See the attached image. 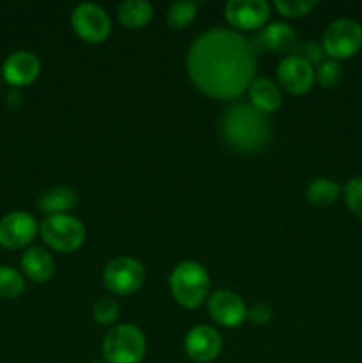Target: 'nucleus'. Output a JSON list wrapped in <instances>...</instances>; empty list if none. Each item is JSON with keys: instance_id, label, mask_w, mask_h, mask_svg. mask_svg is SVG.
<instances>
[{"instance_id": "1", "label": "nucleus", "mask_w": 362, "mask_h": 363, "mask_svg": "<svg viewBox=\"0 0 362 363\" xmlns=\"http://www.w3.org/2000/svg\"><path fill=\"white\" fill-rule=\"evenodd\" d=\"M256 55L251 41L234 28H209L188 50V74L202 94L234 99L254 80Z\"/></svg>"}, {"instance_id": "2", "label": "nucleus", "mask_w": 362, "mask_h": 363, "mask_svg": "<svg viewBox=\"0 0 362 363\" xmlns=\"http://www.w3.org/2000/svg\"><path fill=\"white\" fill-rule=\"evenodd\" d=\"M222 137L238 151H258L268 144L272 137V123L266 113L256 110L251 103H238L224 116Z\"/></svg>"}, {"instance_id": "3", "label": "nucleus", "mask_w": 362, "mask_h": 363, "mask_svg": "<svg viewBox=\"0 0 362 363\" xmlns=\"http://www.w3.org/2000/svg\"><path fill=\"white\" fill-rule=\"evenodd\" d=\"M169 284L174 300L181 307L197 308L208 298L212 280L204 266L195 261H185L172 269Z\"/></svg>"}, {"instance_id": "4", "label": "nucleus", "mask_w": 362, "mask_h": 363, "mask_svg": "<svg viewBox=\"0 0 362 363\" xmlns=\"http://www.w3.org/2000/svg\"><path fill=\"white\" fill-rule=\"evenodd\" d=\"M146 354V337L135 325L114 326L103 340L106 363H141Z\"/></svg>"}, {"instance_id": "5", "label": "nucleus", "mask_w": 362, "mask_h": 363, "mask_svg": "<svg viewBox=\"0 0 362 363\" xmlns=\"http://www.w3.org/2000/svg\"><path fill=\"white\" fill-rule=\"evenodd\" d=\"M43 241L57 252H75L85 241V227L71 215L46 216L39 225Z\"/></svg>"}, {"instance_id": "6", "label": "nucleus", "mask_w": 362, "mask_h": 363, "mask_svg": "<svg viewBox=\"0 0 362 363\" xmlns=\"http://www.w3.org/2000/svg\"><path fill=\"white\" fill-rule=\"evenodd\" d=\"M322 46L330 59H350L362 48V25L351 18L332 21L323 34Z\"/></svg>"}, {"instance_id": "7", "label": "nucleus", "mask_w": 362, "mask_h": 363, "mask_svg": "<svg viewBox=\"0 0 362 363\" xmlns=\"http://www.w3.org/2000/svg\"><path fill=\"white\" fill-rule=\"evenodd\" d=\"M144 279V266L137 259L128 257V255L112 259L103 272V282H105L106 289L114 294H121V296L133 294L135 291L141 289Z\"/></svg>"}, {"instance_id": "8", "label": "nucleus", "mask_w": 362, "mask_h": 363, "mask_svg": "<svg viewBox=\"0 0 362 363\" xmlns=\"http://www.w3.org/2000/svg\"><path fill=\"white\" fill-rule=\"evenodd\" d=\"M71 25L78 38L92 43V45L103 43L112 32V21H110L106 11L91 2L78 4L75 7L73 14H71Z\"/></svg>"}, {"instance_id": "9", "label": "nucleus", "mask_w": 362, "mask_h": 363, "mask_svg": "<svg viewBox=\"0 0 362 363\" xmlns=\"http://www.w3.org/2000/svg\"><path fill=\"white\" fill-rule=\"evenodd\" d=\"M277 80H279L280 87L284 91L295 96H302L312 89V84L316 80L314 67H312L311 62L293 53V55L284 57L279 62V66H277Z\"/></svg>"}, {"instance_id": "10", "label": "nucleus", "mask_w": 362, "mask_h": 363, "mask_svg": "<svg viewBox=\"0 0 362 363\" xmlns=\"http://www.w3.org/2000/svg\"><path fill=\"white\" fill-rule=\"evenodd\" d=\"M39 225L31 213L13 211L0 220V245L18 250L34 241Z\"/></svg>"}, {"instance_id": "11", "label": "nucleus", "mask_w": 362, "mask_h": 363, "mask_svg": "<svg viewBox=\"0 0 362 363\" xmlns=\"http://www.w3.org/2000/svg\"><path fill=\"white\" fill-rule=\"evenodd\" d=\"M226 20L238 30H259L270 18L265 0H231L226 6Z\"/></svg>"}, {"instance_id": "12", "label": "nucleus", "mask_w": 362, "mask_h": 363, "mask_svg": "<svg viewBox=\"0 0 362 363\" xmlns=\"http://www.w3.org/2000/svg\"><path fill=\"white\" fill-rule=\"evenodd\" d=\"M208 311L213 321L226 328H236L247 319V305L233 291H216L209 296Z\"/></svg>"}, {"instance_id": "13", "label": "nucleus", "mask_w": 362, "mask_h": 363, "mask_svg": "<svg viewBox=\"0 0 362 363\" xmlns=\"http://www.w3.org/2000/svg\"><path fill=\"white\" fill-rule=\"evenodd\" d=\"M185 351L194 362L209 363L222 351V337L212 326L197 325L187 333Z\"/></svg>"}, {"instance_id": "14", "label": "nucleus", "mask_w": 362, "mask_h": 363, "mask_svg": "<svg viewBox=\"0 0 362 363\" xmlns=\"http://www.w3.org/2000/svg\"><path fill=\"white\" fill-rule=\"evenodd\" d=\"M256 53L272 52L284 53L297 48V34L293 28L283 21L265 25L252 39H248Z\"/></svg>"}, {"instance_id": "15", "label": "nucleus", "mask_w": 362, "mask_h": 363, "mask_svg": "<svg viewBox=\"0 0 362 363\" xmlns=\"http://www.w3.org/2000/svg\"><path fill=\"white\" fill-rule=\"evenodd\" d=\"M39 71H41L39 59L34 53L25 52V50L11 53L2 64L4 80L16 89L31 85L39 77Z\"/></svg>"}, {"instance_id": "16", "label": "nucleus", "mask_w": 362, "mask_h": 363, "mask_svg": "<svg viewBox=\"0 0 362 363\" xmlns=\"http://www.w3.org/2000/svg\"><path fill=\"white\" fill-rule=\"evenodd\" d=\"M21 269L32 282L45 284L55 273V261L45 248L32 247L21 255Z\"/></svg>"}, {"instance_id": "17", "label": "nucleus", "mask_w": 362, "mask_h": 363, "mask_svg": "<svg viewBox=\"0 0 362 363\" xmlns=\"http://www.w3.org/2000/svg\"><path fill=\"white\" fill-rule=\"evenodd\" d=\"M248 98L251 105L263 113H273L283 105V92L279 85L268 78H254L248 85Z\"/></svg>"}, {"instance_id": "18", "label": "nucleus", "mask_w": 362, "mask_h": 363, "mask_svg": "<svg viewBox=\"0 0 362 363\" xmlns=\"http://www.w3.org/2000/svg\"><path fill=\"white\" fill-rule=\"evenodd\" d=\"M78 195L70 186H53L38 199V208L48 216L67 215L77 206Z\"/></svg>"}, {"instance_id": "19", "label": "nucleus", "mask_w": 362, "mask_h": 363, "mask_svg": "<svg viewBox=\"0 0 362 363\" xmlns=\"http://www.w3.org/2000/svg\"><path fill=\"white\" fill-rule=\"evenodd\" d=\"M117 18L128 28H142L151 21L153 6L148 0H126L117 7Z\"/></svg>"}, {"instance_id": "20", "label": "nucleus", "mask_w": 362, "mask_h": 363, "mask_svg": "<svg viewBox=\"0 0 362 363\" xmlns=\"http://www.w3.org/2000/svg\"><path fill=\"white\" fill-rule=\"evenodd\" d=\"M341 188L334 179L319 177L307 186V201L314 206H329L339 197Z\"/></svg>"}, {"instance_id": "21", "label": "nucleus", "mask_w": 362, "mask_h": 363, "mask_svg": "<svg viewBox=\"0 0 362 363\" xmlns=\"http://www.w3.org/2000/svg\"><path fill=\"white\" fill-rule=\"evenodd\" d=\"M25 291V280L18 269L11 266H0V298L14 300Z\"/></svg>"}, {"instance_id": "22", "label": "nucleus", "mask_w": 362, "mask_h": 363, "mask_svg": "<svg viewBox=\"0 0 362 363\" xmlns=\"http://www.w3.org/2000/svg\"><path fill=\"white\" fill-rule=\"evenodd\" d=\"M197 16V4L192 0H180L174 2L167 11V23L172 28H185Z\"/></svg>"}, {"instance_id": "23", "label": "nucleus", "mask_w": 362, "mask_h": 363, "mask_svg": "<svg viewBox=\"0 0 362 363\" xmlns=\"http://www.w3.org/2000/svg\"><path fill=\"white\" fill-rule=\"evenodd\" d=\"M314 77L322 87L332 89L339 85L341 80H343V67H341L339 60L325 59L314 69Z\"/></svg>"}, {"instance_id": "24", "label": "nucleus", "mask_w": 362, "mask_h": 363, "mask_svg": "<svg viewBox=\"0 0 362 363\" xmlns=\"http://www.w3.org/2000/svg\"><path fill=\"white\" fill-rule=\"evenodd\" d=\"M92 318L103 326L112 325L119 318V305L112 298H102V300L96 301L94 308H92Z\"/></svg>"}, {"instance_id": "25", "label": "nucleus", "mask_w": 362, "mask_h": 363, "mask_svg": "<svg viewBox=\"0 0 362 363\" xmlns=\"http://www.w3.org/2000/svg\"><path fill=\"white\" fill-rule=\"evenodd\" d=\"M344 202L357 218L362 220V176L353 177L344 186Z\"/></svg>"}, {"instance_id": "26", "label": "nucleus", "mask_w": 362, "mask_h": 363, "mask_svg": "<svg viewBox=\"0 0 362 363\" xmlns=\"http://www.w3.org/2000/svg\"><path fill=\"white\" fill-rule=\"evenodd\" d=\"M275 9L286 18H300L316 6L314 0H275Z\"/></svg>"}, {"instance_id": "27", "label": "nucleus", "mask_w": 362, "mask_h": 363, "mask_svg": "<svg viewBox=\"0 0 362 363\" xmlns=\"http://www.w3.org/2000/svg\"><path fill=\"white\" fill-rule=\"evenodd\" d=\"M297 55H300L302 59H305L307 62L318 64L319 66V64L325 60V57L323 55H327V53H325V50H323L322 43L307 41L300 46V53H297Z\"/></svg>"}, {"instance_id": "28", "label": "nucleus", "mask_w": 362, "mask_h": 363, "mask_svg": "<svg viewBox=\"0 0 362 363\" xmlns=\"http://www.w3.org/2000/svg\"><path fill=\"white\" fill-rule=\"evenodd\" d=\"M272 307L266 303H256L251 308H247V318L254 325H266L272 319Z\"/></svg>"}, {"instance_id": "29", "label": "nucleus", "mask_w": 362, "mask_h": 363, "mask_svg": "<svg viewBox=\"0 0 362 363\" xmlns=\"http://www.w3.org/2000/svg\"><path fill=\"white\" fill-rule=\"evenodd\" d=\"M7 105L13 106V108H16V106L21 105V94L18 89H14V91H11L9 94H7Z\"/></svg>"}, {"instance_id": "30", "label": "nucleus", "mask_w": 362, "mask_h": 363, "mask_svg": "<svg viewBox=\"0 0 362 363\" xmlns=\"http://www.w3.org/2000/svg\"><path fill=\"white\" fill-rule=\"evenodd\" d=\"M91 363H102V362H91Z\"/></svg>"}]
</instances>
